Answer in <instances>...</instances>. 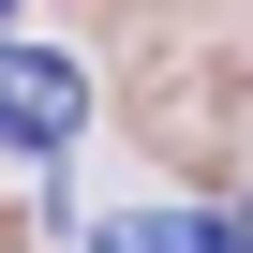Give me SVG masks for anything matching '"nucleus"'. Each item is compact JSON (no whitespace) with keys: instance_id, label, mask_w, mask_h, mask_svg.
<instances>
[{"instance_id":"obj_1","label":"nucleus","mask_w":253,"mask_h":253,"mask_svg":"<svg viewBox=\"0 0 253 253\" xmlns=\"http://www.w3.org/2000/svg\"><path fill=\"white\" fill-rule=\"evenodd\" d=\"M75 104H89V75H75L60 45H15V60H0V134H15V164H60Z\"/></svg>"},{"instance_id":"obj_2","label":"nucleus","mask_w":253,"mask_h":253,"mask_svg":"<svg viewBox=\"0 0 253 253\" xmlns=\"http://www.w3.org/2000/svg\"><path fill=\"white\" fill-rule=\"evenodd\" d=\"M89 253H253V223L238 209H119V223H89Z\"/></svg>"}]
</instances>
